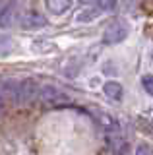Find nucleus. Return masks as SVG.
Segmentation results:
<instances>
[{"label":"nucleus","instance_id":"obj_1","mask_svg":"<svg viewBox=\"0 0 153 155\" xmlns=\"http://www.w3.org/2000/svg\"><path fill=\"white\" fill-rule=\"evenodd\" d=\"M0 93L12 103H29L39 95V85L33 80H2Z\"/></svg>","mask_w":153,"mask_h":155},{"label":"nucleus","instance_id":"obj_2","mask_svg":"<svg viewBox=\"0 0 153 155\" xmlns=\"http://www.w3.org/2000/svg\"><path fill=\"white\" fill-rule=\"evenodd\" d=\"M128 31H130L128 23L122 21V19H116V21L107 25V29L103 33V43L105 45H118L128 37Z\"/></svg>","mask_w":153,"mask_h":155},{"label":"nucleus","instance_id":"obj_3","mask_svg":"<svg viewBox=\"0 0 153 155\" xmlns=\"http://www.w3.org/2000/svg\"><path fill=\"white\" fill-rule=\"evenodd\" d=\"M20 25L23 29H27V31H35V29H41L47 25V18L43 16V14L35 12V10H29V12H25L20 19Z\"/></svg>","mask_w":153,"mask_h":155},{"label":"nucleus","instance_id":"obj_4","mask_svg":"<svg viewBox=\"0 0 153 155\" xmlns=\"http://www.w3.org/2000/svg\"><path fill=\"white\" fill-rule=\"evenodd\" d=\"M39 95L43 97V101H47V103H50V105H60V103H66V101H68V97L62 93L60 89H56V87H52V85L41 87Z\"/></svg>","mask_w":153,"mask_h":155},{"label":"nucleus","instance_id":"obj_5","mask_svg":"<svg viewBox=\"0 0 153 155\" xmlns=\"http://www.w3.org/2000/svg\"><path fill=\"white\" fill-rule=\"evenodd\" d=\"M74 0H45V6L50 14L54 16H62L64 12H68Z\"/></svg>","mask_w":153,"mask_h":155},{"label":"nucleus","instance_id":"obj_6","mask_svg":"<svg viewBox=\"0 0 153 155\" xmlns=\"http://www.w3.org/2000/svg\"><path fill=\"white\" fill-rule=\"evenodd\" d=\"M16 14H18V4L10 2L0 12V27H10L14 23V19H16Z\"/></svg>","mask_w":153,"mask_h":155},{"label":"nucleus","instance_id":"obj_7","mask_svg":"<svg viewBox=\"0 0 153 155\" xmlns=\"http://www.w3.org/2000/svg\"><path fill=\"white\" fill-rule=\"evenodd\" d=\"M103 93L112 101H120L122 95H124V89L118 81H107V84L103 85Z\"/></svg>","mask_w":153,"mask_h":155},{"label":"nucleus","instance_id":"obj_8","mask_svg":"<svg viewBox=\"0 0 153 155\" xmlns=\"http://www.w3.org/2000/svg\"><path fill=\"white\" fill-rule=\"evenodd\" d=\"M12 51V39L8 35H0V54H8Z\"/></svg>","mask_w":153,"mask_h":155},{"label":"nucleus","instance_id":"obj_9","mask_svg":"<svg viewBox=\"0 0 153 155\" xmlns=\"http://www.w3.org/2000/svg\"><path fill=\"white\" fill-rule=\"evenodd\" d=\"M97 2L99 10H105V12H114L116 10V0H95Z\"/></svg>","mask_w":153,"mask_h":155},{"label":"nucleus","instance_id":"obj_10","mask_svg":"<svg viewBox=\"0 0 153 155\" xmlns=\"http://www.w3.org/2000/svg\"><path fill=\"white\" fill-rule=\"evenodd\" d=\"M97 14H99V10H85V12L78 14V19L80 21H91V19L97 18Z\"/></svg>","mask_w":153,"mask_h":155},{"label":"nucleus","instance_id":"obj_11","mask_svg":"<svg viewBox=\"0 0 153 155\" xmlns=\"http://www.w3.org/2000/svg\"><path fill=\"white\" fill-rule=\"evenodd\" d=\"M142 85H143V89L153 97V76L151 74H145V76L142 78Z\"/></svg>","mask_w":153,"mask_h":155},{"label":"nucleus","instance_id":"obj_12","mask_svg":"<svg viewBox=\"0 0 153 155\" xmlns=\"http://www.w3.org/2000/svg\"><path fill=\"white\" fill-rule=\"evenodd\" d=\"M136 153H138V155L153 153V147H151V145H147V143H140V145H138V149H136Z\"/></svg>","mask_w":153,"mask_h":155},{"label":"nucleus","instance_id":"obj_13","mask_svg":"<svg viewBox=\"0 0 153 155\" xmlns=\"http://www.w3.org/2000/svg\"><path fill=\"white\" fill-rule=\"evenodd\" d=\"M78 2H83L85 4V2H89V0H78Z\"/></svg>","mask_w":153,"mask_h":155},{"label":"nucleus","instance_id":"obj_14","mask_svg":"<svg viewBox=\"0 0 153 155\" xmlns=\"http://www.w3.org/2000/svg\"><path fill=\"white\" fill-rule=\"evenodd\" d=\"M151 58H153V51H151Z\"/></svg>","mask_w":153,"mask_h":155}]
</instances>
